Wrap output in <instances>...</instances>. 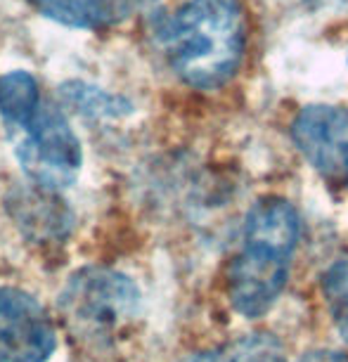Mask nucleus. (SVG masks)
I'll use <instances>...</instances> for the list:
<instances>
[{
    "label": "nucleus",
    "instance_id": "12",
    "mask_svg": "<svg viewBox=\"0 0 348 362\" xmlns=\"http://www.w3.org/2000/svg\"><path fill=\"white\" fill-rule=\"evenodd\" d=\"M296 362H348V353L332 351V348H318V351L303 353Z\"/></svg>",
    "mask_w": 348,
    "mask_h": 362
},
{
    "label": "nucleus",
    "instance_id": "7",
    "mask_svg": "<svg viewBox=\"0 0 348 362\" xmlns=\"http://www.w3.org/2000/svg\"><path fill=\"white\" fill-rule=\"evenodd\" d=\"M29 3L52 22L71 29L100 31L112 29L131 17L140 0H29Z\"/></svg>",
    "mask_w": 348,
    "mask_h": 362
},
{
    "label": "nucleus",
    "instance_id": "4",
    "mask_svg": "<svg viewBox=\"0 0 348 362\" xmlns=\"http://www.w3.org/2000/svg\"><path fill=\"white\" fill-rule=\"evenodd\" d=\"M8 133L19 166L33 185L54 192L76 180L83 163L81 140L54 102L43 98L26 119L8 126Z\"/></svg>",
    "mask_w": 348,
    "mask_h": 362
},
{
    "label": "nucleus",
    "instance_id": "5",
    "mask_svg": "<svg viewBox=\"0 0 348 362\" xmlns=\"http://www.w3.org/2000/svg\"><path fill=\"white\" fill-rule=\"evenodd\" d=\"M291 142L332 185L348 187V109L303 107L291 124Z\"/></svg>",
    "mask_w": 348,
    "mask_h": 362
},
{
    "label": "nucleus",
    "instance_id": "8",
    "mask_svg": "<svg viewBox=\"0 0 348 362\" xmlns=\"http://www.w3.org/2000/svg\"><path fill=\"white\" fill-rule=\"evenodd\" d=\"M50 192L52 189L43 187L40 192H24L19 194V202L15 204L19 228H24L26 235H31L33 239H62L69 232V211Z\"/></svg>",
    "mask_w": 348,
    "mask_h": 362
},
{
    "label": "nucleus",
    "instance_id": "3",
    "mask_svg": "<svg viewBox=\"0 0 348 362\" xmlns=\"http://www.w3.org/2000/svg\"><path fill=\"white\" fill-rule=\"evenodd\" d=\"M66 327L91 344H107L140 313V289L128 275L112 268L74 272L59 293Z\"/></svg>",
    "mask_w": 348,
    "mask_h": 362
},
{
    "label": "nucleus",
    "instance_id": "11",
    "mask_svg": "<svg viewBox=\"0 0 348 362\" xmlns=\"http://www.w3.org/2000/svg\"><path fill=\"white\" fill-rule=\"evenodd\" d=\"M323 296L334 329L348 344V258L332 263L325 270Z\"/></svg>",
    "mask_w": 348,
    "mask_h": 362
},
{
    "label": "nucleus",
    "instance_id": "6",
    "mask_svg": "<svg viewBox=\"0 0 348 362\" xmlns=\"http://www.w3.org/2000/svg\"><path fill=\"white\" fill-rule=\"evenodd\" d=\"M57 346L52 320L31 293L0 286V362H47Z\"/></svg>",
    "mask_w": 348,
    "mask_h": 362
},
{
    "label": "nucleus",
    "instance_id": "9",
    "mask_svg": "<svg viewBox=\"0 0 348 362\" xmlns=\"http://www.w3.org/2000/svg\"><path fill=\"white\" fill-rule=\"evenodd\" d=\"M178 362H286V348L275 334L256 332L232 339L223 346L192 353Z\"/></svg>",
    "mask_w": 348,
    "mask_h": 362
},
{
    "label": "nucleus",
    "instance_id": "2",
    "mask_svg": "<svg viewBox=\"0 0 348 362\" xmlns=\"http://www.w3.org/2000/svg\"><path fill=\"white\" fill-rule=\"evenodd\" d=\"M301 239V218L284 197H263L244 218L242 242L228 268V298L240 315L256 320L286 289Z\"/></svg>",
    "mask_w": 348,
    "mask_h": 362
},
{
    "label": "nucleus",
    "instance_id": "10",
    "mask_svg": "<svg viewBox=\"0 0 348 362\" xmlns=\"http://www.w3.org/2000/svg\"><path fill=\"white\" fill-rule=\"evenodd\" d=\"M40 100L43 93L29 71L15 69L0 76V119L5 126L26 119L40 105Z\"/></svg>",
    "mask_w": 348,
    "mask_h": 362
},
{
    "label": "nucleus",
    "instance_id": "13",
    "mask_svg": "<svg viewBox=\"0 0 348 362\" xmlns=\"http://www.w3.org/2000/svg\"><path fill=\"white\" fill-rule=\"evenodd\" d=\"M313 10H330V8H339V5L348 3V0H306Z\"/></svg>",
    "mask_w": 348,
    "mask_h": 362
},
{
    "label": "nucleus",
    "instance_id": "1",
    "mask_svg": "<svg viewBox=\"0 0 348 362\" xmlns=\"http://www.w3.org/2000/svg\"><path fill=\"white\" fill-rule=\"evenodd\" d=\"M145 29L163 64L197 90L225 86L242 64L240 0H147Z\"/></svg>",
    "mask_w": 348,
    "mask_h": 362
}]
</instances>
